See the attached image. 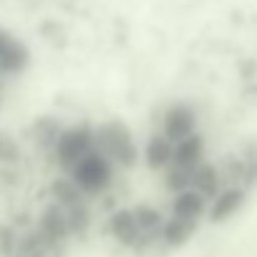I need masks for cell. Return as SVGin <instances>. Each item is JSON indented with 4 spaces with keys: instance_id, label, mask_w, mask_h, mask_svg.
Here are the masks:
<instances>
[{
    "instance_id": "6da1fadb",
    "label": "cell",
    "mask_w": 257,
    "mask_h": 257,
    "mask_svg": "<svg viewBox=\"0 0 257 257\" xmlns=\"http://www.w3.org/2000/svg\"><path fill=\"white\" fill-rule=\"evenodd\" d=\"M93 149L123 169H132L139 159V147L134 142V134L123 121H108V123L96 126L93 128Z\"/></svg>"
},
{
    "instance_id": "7a4b0ae2",
    "label": "cell",
    "mask_w": 257,
    "mask_h": 257,
    "mask_svg": "<svg viewBox=\"0 0 257 257\" xmlns=\"http://www.w3.org/2000/svg\"><path fill=\"white\" fill-rule=\"evenodd\" d=\"M68 172H71V179L78 184V189L83 194H101L103 189H108L111 177H113L111 162L96 149L83 154Z\"/></svg>"
},
{
    "instance_id": "3957f363",
    "label": "cell",
    "mask_w": 257,
    "mask_h": 257,
    "mask_svg": "<svg viewBox=\"0 0 257 257\" xmlns=\"http://www.w3.org/2000/svg\"><path fill=\"white\" fill-rule=\"evenodd\" d=\"M91 149H93V128L86 123H78V126H71V128L61 132V137L53 147V159L63 169H71Z\"/></svg>"
},
{
    "instance_id": "277c9868",
    "label": "cell",
    "mask_w": 257,
    "mask_h": 257,
    "mask_svg": "<svg viewBox=\"0 0 257 257\" xmlns=\"http://www.w3.org/2000/svg\"><path fill=\"white\" fill-rule=\"evenodd\" d=\"M162 123H164L167 139H172V142L177 144L179 139H184V137H189V134L194 132V113H192L189 106L177 103V106H172V108L164 113Z\"/></svg>"
},
{
    "instance_id": "5b68a950",
    "label": "cell",
    "mask_w": 257,
    "mask_h": 257,
    "mask_svg": "<svg viewBox=\"0 0 257 257\" xmlns=\"http://www.w3.org/2000/svg\"><path fill=\"white\" fill-rule=\"evenodd\" d=\"M172 154H174V142L167 139V134H152L147 147H144V159H147V167L159 172L164 167L172 164Z\"/></svg>"
},
{
    "instance_id": "8992f818",
    "label": "cell",
    "mask_w": 257,
    "mask_h": 257,
    "mask_svg": "<svg viewBox=\"0 0 257 257\" xmlns=\"http://www.w3.org/2000/svg\"><path fill=\"white\" fill-rule=\"evenodd\" d=\"M202 137L199 134H189L184 139H179L174 144V154H172V164L177 167H187V169H197L202 162Z\"/></svg>"
},
{
    "instance_id": "52a82bcc",
    "label": "cell",
    "mask_w": 257,
    "mask_h": 257,
    "mask_svg": "<svg viewBox=\"0 0 257 257\" xmlns=\"http://www.w3.org/2000/svg\"><path fill=\"white\" fill-rule=\"evenodd\" d=\"M28 58H31L28 48H26L21 41L11 38L3 48H0V76L21 73V71L28 66Z\"/></svg>"
},
{
    "instance_id": "ba28073f",
    "label": "cell",
    "mask_w": 257,
    "mask_h": 257,
    "mask_svg": "<svg viewBox=\"0 0 257 257\" xmlns=\"http://www.w3.org/2000/svg\"><path fill=\"white\" fill-rule=\"evenodd\" d=\"M61 132H63V126H61V121L56 116H41V118L33 121V142L43 152L53 154V147H56Z\"/></svg>"
},
{
    "instance_id": "9c48e42d",
    "label": "cell",
    "mask_w": 257,
    "mask_h": 257,
    "mask_svg": "<svg viewBox=\"0 0 257 257\" xmlns=\"http://www.w3.org/2000/svg\"><path fill=\"white\" fill-rule=\"evenodd\" d=\"M111 229L126 244L137 242L139 227H137V219H134V209H118V212H113L111 214Z\"/></svg>"
},
{
    "instance_id": "30bf717a",
    "label": "cell",
    "mask_w": 257,
    "mask_h": 257,
    "mask_svg": "<svg viewBox=\"0 0 257 257\" xmlns=\"http://www.w3.org/2000/svg\"><path fill=\"white\" fill-rule=\"evenodd\" d=\"M51 194H53L56 204H61V207H71V204L83 202V192L78 189V184L71 177H56L51 182Z\"/></svg>"
},
{
    "instance_id": "8fae6325",
    "label": "cell",
    "mask_w": 257,
    "mask_h": 257,
    "mask_svg": "<svg viewBox=\"0 0 257 257\" xmlns=\"http://www.w3.org/2000/svg\"><path fill=\"white\" fill-rule=\"evenodd\" d=\"M21 162V147L13 134L0 132V164H18Z\"/></svg>"
},
{
    "instance_id": "7c38bea8",
    "label": "cell",
    "mask_w": 257,
    "mask_h": 257,
    "mask_svg": "<svg viewBox=\"0 0 257 257\" xmlns=\"http://www.w3.org/2000/svg\"><path fill=\"white\" fill-rule=\"evenodd\" d=\"M192 174H194V169L172 164V169L167 172V187H169L172 192H184V189L192 187Z\"/></svg>"
},
{
    "instance_id": "4fadbf2b",
    "label": "cell",
    "mask_w": 257,
    "mask_h": 257,
    "mask_svg": "<svg viewBox=\"0 0 257 257\" xmlns=\"http://www.w3.org/2000/svg\"><path fill=\"white\" fill-rule=\"evenodd\" d=\"M11 38H13L11 33H6V31H0V48H3V46H6V43H8Z\"/></svg>"
}]
</instances>
